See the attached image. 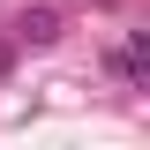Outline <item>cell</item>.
I'll return each mask as SVG.
<instances>
[{
	"mask_svg": "<svg viewBox=\"0 0 150 150\" xmlns=\"http://www.w3.org/2000/svg\"><path fill=\"white\" fill-rule=\"evenodd\" d=\"M23 38H30V45H53V38H60L53 8H38V15H23Z\"/></svg>",
	"mask_w": 150,
	"mask_h": 150,
	"instance_id": "6da1fadb",
	"label": "cell"
}]
</instances>
